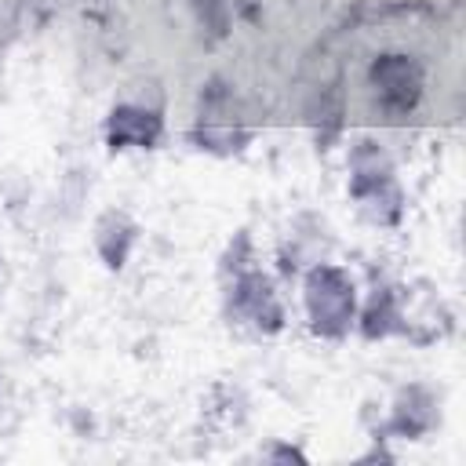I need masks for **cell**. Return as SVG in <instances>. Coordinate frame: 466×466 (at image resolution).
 Returning <instances> with one entry per match:
<instances>
[{
  "instance_id": "1",
  "label": "cell",
  "mask_w": 466,
  "mask_h": 466,
  "mask_svg": "<svg viewBox=\"0 0 466 466\" xmlns=\"http://www.w3.org/2000/svg\"><path fill=\"white\" fill-rule=\"evenodd\" d=\"M302 306L309 331L328 342H339L357 324V284L342 266L320 258L302 277Z\"/></svg>"
},
{
  "instance_id": "2",
  "label": "cell",
  "mask_w": 466,
  "mask_h": 466,
  "mask_svg": "<svg viewBox=\"0 0 466 466\" xmlns=\"http://www.w3.org/2000/svg\"><path fill=\"white\" fill-rule=\"evenodd\" d=\"M189 138H193L200 149L215 153V157H233V153H240V149L251 142L248 124L237 116L233 91L222 87L218 80H211V84L200 91V106H197V120H193Z\"/></svg>"
},
{
  "instance_id": "3",
  "label": "cell",
  "mask_w": 466,
  "mask_h": 466,
  "mask_svg": "<svg viewBox=\"0 0 466 466\" xmlns=\"http://www.w3.org/2000/svg\"><path fill=\"white\" fill-rule=\"evenodd\" d=\"M222 284H226V313L237 324H244L258 335H277L284 328V302H280L273 280L258 266H251Z\"/></svg>"
},
{
  "instance_id": "4",
  "label": "cell",
  "mask_w": 466,
  "mask_h": 466,
  "mask_svg": "<svg viewBox=\"0 0 466 466\" xmlns=\"http://www.w3.org/2000/svg\"><path fill=\"white\" fill-rule=\"evenodd\" d=\"M368 84H371V91H375V98L386 113L408 116L422 102L426 73H422L415 55L386 51V55H375V62L368 69Z\"/></svg>"
},
{
  "instance_id": "5",
  "label": "cell",
  "mask_w": 466,
  "mask_h": 466,
  "mask_svg": "<svg viewBox=\"0 0 466 466\" xmlns=\"http://www.w3.org/2000/svg\"><path fill=\"white\" fill-rule=\"evenodd\" d=\"M106 146L124 153V149H153L164 138V109L160 102H146V98H120L106 124H102Z\"/></svg>"
},
{
  "instance_id": "6",
  "label": "cell",
  "mask_w": 466,
  "mask_h": 466,
  "mask_svg": "<svg viewBox=\"0 0 466 466\" xmlns=\"http://www.w3.org/2000/svg\"><path fill=\"white\" fill-rule=\"evenodd\" d=\"M444 328H448L444 302L426 280H419L415 288L397 291V331L400 335L426 346V342H437L444 335Z\"/></svg>"
},
{
  "instance_id": "7",
  "label": "cell",
  "mask_w": 466,
  "mask_h": 466,
  "mask_svg": "<svg viewBox=\"0 0 466 466\" xmlns=\"http://www.w3.org/2000/svg\"><path fill=\"white\" fill-rule=\"evenodd\" d=\"M437 426H441V400H437V393L430 386H422V382H411V386H404L397 393L382 433L404 437V441H419V437L433 433Z\"/></svg>"
},
{
  "instance_id": "8",
  "label": "cell",
  "mask_w": 466,
  "mask_h": 466,
  "mask_svg": "<svg viewBox=\"0 0 466 466\" xmlns=\"http://www.w3.org/2000/svg\"><path fill=\"white\" fill-rule=\"evenodd\" d=\"M350 197H353L360 218L371 222V226H379V229L397 226L400 215H404V193H400V186H397L393 175H382V178L350 186Z\"/></svg>"
},
{
  "instance_id": "9",
  "label": "cell",
  "mask_w": 466,
  "mask_h": 466,
  "mask_svg": "<svg viewBox=\"0 0 466 466\" xmlns=\"http://www.w3.org/2000/svg\"><path fill=\"white\" fill-rule=\"evenodd\" d=\"M135 240H138V222L127 211L109 208L95 218V251H98L106 269H124Z\"/></svg>"
},
{
  "instance_id": "10",
  "label": "cell",
  "mask_w": 466,
  "mask_h": 466,
  "mask_svg": "<svg viewBox=\"0 0 466 466\" xmlns=\"http://www.w3.org/2000/svg\"><path fill=\"white\" fill-rule=\"evenodd\" d=\"M357 328L368 342H379V339L393 335L397 331V288L375 284L368 302L357 306Z\"/></svg>"
},
{
  "instance_id": "11",
  "label": "cell",
  "mask_w": 466,
  "mask_h": 466,
  "mask_svg": "<svg viewBox=\"0 0 466 466\" xmlns=\"http://www.w3.org/2000/svg\"><path fill=\"white\" fill-rule=\"evenodd\" d=\"M382 175H393L390 153L375 138L353 142V149H350V186H360V182H371V178H382Z\"/></svg>"
},
{
  "instance_id": "12",
  "label": "cell",
  "mask_w": 466,
  "mask_h": 466,
  "mask_svg": "<svg viewBox=\"0 0 466 466\" xmlns=\"http://www.w3.org/2000/svg\"><path fill=\"white\" fill-rule=\"evenodd\" d=\"M193 18L200 25V36L208 44H218L233 29V7L229 0H193Z\"/></svg>"
},
{
  "instance_id": "13",
  "label": "cell",
  "mask_w": 466,
  "mask_h": 466,
  "mask_svg": "<svg viewBox=\"0 0 466 466\" xmlns=\"http://www.w3.org/2000/svg\"><path fill=\"white\" fill-rule=\"evenodd\" d=\"M251 266H255V255H251V237H248V229H240V233L229 240L226 255H222L218 277H222V280H229V277H237V273L251 269Z\"/></svg>"
},
{
  "instance_id": "14",
  "label": "cell",
  "mask_w": 466,
  "mask_h": 466,
  "mask_svg": "<svg viewBox=\"0 0 466 466\" xmlns=\"http://www.w3.org/2000/svg\"><path fill=\"white\" fill-rule=\"evenodd\" d=\"M262 459H295V462H306V455L299 448H291V444H269L262 451Z\"/></svg>"
},
{
  "instance_id": "15",
  "label": "cell",
  "mask_w": 466,
  "mask_h": 466,
  "mask_svg": "<svg viewBox=\"0 0 466 466\" xmlns=\"http://www.w3.org/2000/svg\"><path fill=\"white\" fill-rule=\"evenodd\" d=\"M229 7H233V15L251 18V15H255V7H258V0H229Z\"/></svg>"
}]
</instances>
